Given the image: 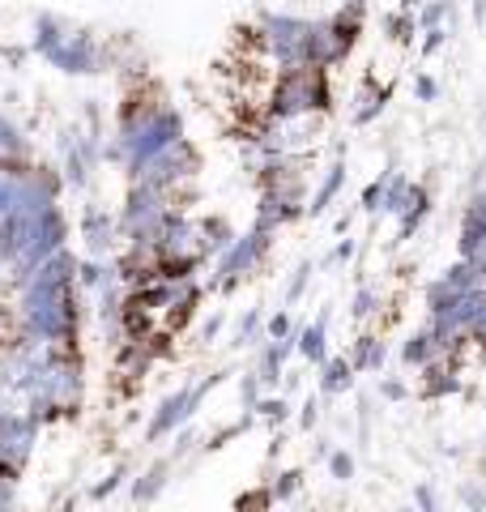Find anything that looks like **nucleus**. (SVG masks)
Wrapping results in <instances>:
<instances>
[{
	"label": "nucleus",
	"instance_id": "53",
	"mask_svg": "<svg viewBox=\"0 0 486 512\" xmlns=\"http://www.w3.org/2000/svg\"><path fill=\"white\" fill-rule=\"evenodd\" d=\"M474 18H478V22L486 18V0H474Z\"/></svg>",
	"mask_w": 486,
	"mask_h": 512
},
{
	"label": "nucleus",
	"instance_id": "57",
	"mask_svg": "<svg viewBox=\"0 0 486 512\" xmlns=\"http://www.w3.org/2000/svg\"><path fill=\"white\" fill-rule=\"evenodd\" d=\"M5 167H9V163H5V154H0V171H5Z\"/></svg>",
	"mask_w": 486,
	"mask_h": 512
},
{
	"label": "nucleus",
	"instance_id": "7",
	"mask_svg": "<svg viewBox=\"0 0 486 512\" xmlns=\"http://www.w3.org/2000/svg\"><path fill=\"white\" fill-rule=\"evenodd\" d=\"M60 248H69V218H64L60 205H47V210H39L35 222H30L26 252L9 265V282L18 286V282L30 274V269H35L39 261H47L52 252H60Z\"/></svg>",
	"mask_w": 486,
	"mask_h": 512
},
{
	"label": "nucleus",
	"instance_id": "47",
	"mask_svg": "<svg viewBox=\"0 0 486 512\" xmlns=\"http://www.w3.org/2000/svg\"><path fill=\"white\" fill-rule=\"evenodd\" d=\"M222 325H226V316H222V312H214V316H209L205 325H201V338H205V342H214L218 333H222Z\"/></svg>",
	"mask_w": 486,
	"mask_h": 512
},
{
	"label": "nucleus",
	"instance_id": "18",
	"mask_svg": "<svg viewBox=\"0 0 486 512\" xmlns=\"http://www.w3.org/2000/svg\"><path fill=\"white\" fill-rule=\"evenodd\" d=\"M431 214V192L427 184H410V201H405V210L397 214V239L405 244V239H414V231L427 222Z\"/></svg>",
	"mask_w": 486,
	"mask_h": 512
},
{
	"label": "nucleus",
	"instance_id": "55",
	"mask_svg": "<svg viewBox=\"0 0 486 512\" xmlns=\"http://www.w3.org/2000/svg\"><path fill=\"white\" fill-rule=\"evenodd\" d=\"M5 269H9V265H5V261H0V282H5Z\"/></svg>",
	"mask_w": 486,
	"mask_h": 512
},
{
	"label": "nucleus",
	"instance_id": "44",
	"mask_svg": "<svg viewBox=\"0 0 486 512\" xmlns=\"http://www.w3.org/2000/svg\"><path fill=\"white\" fill-rule=\"evenodd\" d=\"M235 504L239 508H269V504H278V500H273V491H248V495H239Z\"/></svg>",
	"mask_w": 486,
	"mask_h": 512
},
{
	"label": "nucleus",
	"instance_id": "20",
	"mask_svg": "<svg viewBox=\"0 0 486 512\" xmlns=\"http://www.w3.org/2000/svg\"><path fill=\"white\" fill-rule=\"evenodd\" d=\"M388 99H393V86L363 82L359 99H354V107H350V120H354V124H371V120H380V116H384V107H388Z\"/></svg>",
	"mask_w": 486,
	"mask_h": 512
},
{
	"label": "nucleus",
	"instance_id": "9",
	"mask_svg": "<svg viewBox=\"0 0 486 512\" xmlns=\"http://www.w3.org/2000/svg\"><path fill=\"white\" fill-rule=\"evenodd\" d=\"M197 171H201V154H197V146H192L188 137H180L171 150H162L154 163L137 175V180L158 188V192H167V197H175V192H180Z\"/></svg>",
	"mask_w": 486,
	"mask_h": 512
},
{
	"label": "nucleus",
	"instance_id": "22",
	"mask_svg": "<svg viewBox=\"0 0 486 512\" xmlns=\"http://www.w3.org/2000/svg\"><path fill=\"white\" fill-rule=\"evenodd\" d=\"M354 363L346 359V355H329L320 363V393H329V397H337V393H346L350 384H354Z\"/></svg>",
	"mask_w": 486,
	"mask_h": 512
},
{
	"label": "nucleus",
	"instance_id": "56",
	"mask_svg": "<svg viewBox=\"0 0 486 512\" xmlns=\"http://www.w3.org/2000/svg\"><path fill=\"white\" fill-rule=\"evenodd\" d=\"M5 414H9V406H5V402H0V419H5Z\"/></svg>",
	"mask_w": 486,
	"mask_h": 512
},
{
	"label": "nucleus",
	"instance_id": "37",
	"mask_svg": "<svg viewBox=\"0 0 486 512\" xmlns=\"http://www.w3.org/2000/svg\"><path fill=\"white\" fill-rule=\"evenodd\" d=\"M261 389H265V384H261V376H243V384H239V402H243V410H256V406H261Z\"/></svg>",
	"mask_w": 486,
	"mask_h": 512
},
{
	"label": "nucleus",
	"instance_id": "51",
	"mask_svg": "<svg viewBox=\"0 0 486 512\" xmlns=\"http://www.w3.org/2000/svg\"><path fill=\"white\" fill-rule=\"evenodd\" d=\"M414 504L431 512V508H435V491H431V487H418V491H414Z\"/></svg>",
	"mask_w": 486,
	"mask_h": 512
},
{
	"label": "nucleus",
	"instance_id": "16",
	"mask_svg": "<svg viewBox=\"0 0 486 512\" xmlns=\"http://www.w3.org/2000/svg\"><path fill=\"white\" fill-rule=\"evenodd\" d=\"M346 188V158L337 154L329 167H324V175H320V184H316V192L307 197V214L312 218H320V214H329V205L337 201V192Z\"/></svg>",
	"mask_w": 486,
	"mask_h": 512
},
{
	"label": "nucleus",
	"instance_id": "58",
	"mask_svg": "<svg viewBox=\"0 0 486 512\" xmlns=\"http://www.w3.org/2000/svg\"><path fill=\"white\" fill-rule=\"evenodd\" d=\"M482 448H486V436H482Z\"/></svg>",
	"mask_w": 486,
	"mask_h": 512
},
{
	"label": "nucleus",
	"instance_id": "29",
	"mask_svg": "<svg viewBox=\"0 0 486 512\" xmlns=\"http://www.w3.org/2000/svg\"><path fill=\"white\" fill-rule=\"evenodd\" d=\"M265 312L261 308H248L239 316V325H235V346L243 350V346H261L265 342Z\"/></svg>",
	"mask_w": 486,
	"mask_h": 512
},
{
	"label": "nucleus",
	"instance_id": "54",
	"mask_svg": "<svg viewBox=\"0 0 486 512\" xmlns=\"http://www.w3.org/2000/svg\"><path fill=\"white\" fill-rule=\"evenodd\" d=\"M342 5H367V0H342Z\"/></svg>",
	"mask_w": 486,
	"mask_h": 512
},
{
	"label": "nucleus",
	"instance_id": "13",
	"mask_svg": "<svg viewBox=\"0 0 486 512\" xmlns=\"http://www.w3.org/2000/svg\"><path fill=\"white\" fill-rule=\"evenodd\" d=\"M486 248V192H469L461 210V231H457V252L478 256Z\"/></svg>",
	"mask_w": 486,
	"mask_h": 512
},
{
	"label": "nucleus",
	"instance_id": "34",
	"mask_svg": "<svg viewBox=\"0 0 486 512\" xmlns=\"http://www.w3.org/2000/svg\"><path fill=\"white\" fill-rule=\"evenodd\" d=\"M299 487H303V470H286V474H278V483H273L269 491H273V500L278 504H286V500H295Z\"/></svg>",
	"mask_w": 486,
	"mask_h": 512
},
{
	"label": "nucleus",
	"instance_id": "36",
	"mask_svg": "<svg viewBox=\"0 0 486 512\" xmlns=\"http://www.w3.org/2000/svg\"><path fill=\"white\" fill-rule=\"evenodd\" d=\"M448 18V0H431V5L418 9V30H431V26H444Z\"/></svg>",
	"mask_w": 486,
	"mask_h": 512
},
{
	"label": "nucleus",
	"instance_id": "2",
	"mask_svg": "<svg viewBox=\"0 0 486 512\" xmlns=\"http://www.w3.org/2000/svg\"><path fill=\"white\" fill-rule=\"evenodd\" d=\"M81 329V286H22L18 333L35 342L73 346Z\"/></svg>",
	"mask_w": 486,
	"mask_h": 512
},
{
	"label": "nucleus",
	"instance_id": "17",
	"mask_svg": "<svg viewBox=\"0 0 486 512\" xmlns=\"http://www.w3.org/2000/svg\"><path fill=\"white\" fill-rule=\"evenodd\" d=\"M448 393H461V372H457V359H431L423 367V397L435 402V397H448Z\"/></svg>",
	"mask_w": 486,
	"mask_h": 512
},
{
	"label": "nucleus",
	"instance_id": "46",
	"mask_svg": "<svg viewBox=\"0 0 486 512\" xmlns=\"http://www.w3.org/2000/svg\"><path fill=\"white\" fill-rule=\"evenodd\" d=\"M414 90H418V99H423V103H435V94H440V86H435V77H418Z\"/></svg>",
	"mask_w": 486,
	"mask_h": 512
},
{
	"label": "nucleus",
	"instance_id": "4",
	"mask_svg": "<svg viewBox=\"0 0 486 512\" xmlns=\"http://www.w3.org/2000/svg\"><path fill=\"white\" fill-rule=\"evenodd\" d=\"M171 197L167 192H158V188H150V184H141V180H133L128 184V197H124V205H120V239L128 248H137V252H145L150 256L154 252V239H158V231H162V222L171 218Z\"/></svg>",
	"mask_w": 486,
	"mask_h": 512
},
{
	"label": "nucleus",
	"instance_id": "15",
	"mask_svg": "<svg viewBox=\"0 0 486 512\" xmlns=\"http://www.w3.org/2000/svg\"><path fill=\"white\" fill-rule=\"evenodd\" d=\"M299 355L295 338H265L261 342V359H256V376L261 384H278V376H286V359Z\"/></svg>",
	"mask_w": 486,
	"mask_h": 512
},
{
	"label": "nucleus",
	"instance_id": "39",
	"mask_svg": "<svg viewBox=\"0 0 486 512\" xmlns=\"http://www.w3.org/2000/svg\"><path fill=\"white\" fill-rule=\"evenodd\" d=\"M307 282H312V261H303L295 269V278H290V286H286V303H299L303 291H307Z\"/></svg>",
	"mask_w": 486,
	"mask_h": 512
},
{
	"label": "nucleus",
	"instance_id": "24",
	"mask_svg": "<svg viewBox=\"0 0 486 512\" xmlns=\"http://www.w3.org/2000/svg\"><path fill=\"white\" fill-rule=\"evenodd\" d=\"M239 231L231 227V222H226V218H201V252L205 256H222L226 248H231V239H235Z\"/></svg>",
	"mask_w": 486,
	"mask_h": 512
},
{
	"label": "nucleus",
	"instance_id": "48",
	"mask_svg": "<svg viewBox=\"0 0 486 512\" xmlns=\"http://www.w3.org/2000/svg\"><path fill=\"white\" fill-rule=\"evenodd\" d=\"M461 504L465 508H486V491L482 487H461Z\"/></svg>",
	"mask_w": 486,
	"mask_h": 512
},
{
	"label": "nucleus",
	"instance_id": "27",
	"mask_svg": "<svg viewBox=\"0 0 486 512\" xmlns=\"http://www.w3.org/2000/svg\"><path fill=\"white\" fill-rule=\"evenodd\" d=\"M410 184H414V180H405V175H397V171H384V197H380V214L397 218V214L405 210V201H410Z\"/></svg>",
	"mask_w": 486,
	"mask_h": 512
},
{
	"label": "nucleus",
	"instance_id": "23",
	"mask_svg": "<svg viewBox=\"0 0 486 512\" xmlns=\"http://www.w3.org/2000/svg\"><path fill=\"white\" fill-rule=\"evenodd\" d=\"M167 483H171V461L162 457V461H154V466L133 483V500H137V504H154L158 495L167 491Z\"/></svg>",
	"mask_w": 486,
	"mask_h": 512
},
{
	"label": "nucleus",
	"instance_id": "28",
	"mask_svg": "<svg viewBox=\"0 0 486 512\" xmlns=\"http://www.w3.org/2000/svg\"><path fill=\"white\" fill-rule=\"evenodd\" d=\"M0 154H5V163H22V158H30L26 133L5 116V111H0Z\"/></svg>",
	"mask_w": 486,
	"mask_h": 512
},
{
	"label": "nucleus",
	"instance_id": "11",
	"mask_svg": "<svg viewBox=\"0 0 486 512\" xmlns=\"http://www.w3.org/2000/svg\"><path fill=\"white\" fill-rule=\"evenodd\" d=\"M77 235L86 244V256H111L120 244V218L107 214L103 205H86L77 218Z\"/></svg>",
	"mask_w": 486,
	"mask_h": 512
},
{
	"label": "nucleus",
	"instance_id": "41",
	"mask_svg": "<svg viewBox=\"0 0 486 512\" xmlns=\"http://www.w3.org/2000/svg\"><path fill=\"white\" fill-rule=\"evenodd\" d=\"M329 474L337 478V483H346V478H354V457H350V453H342V448H337V453H329Z\"/></svg>",
	"mask_w": 486,
	"mask_h": 512
},
{
	"label": "nucleus",
	"instance_id": "8",
	"mask_svg": "<svg viewBox=\"0 0 486 512\" xmlns=\"http://www.w3.org/2000/svg\"><path fill=\"white\" fill-rule=\"evenodd\" d=\"M222 376H226V372L209 376V380H201V384H192V389H175V393L162 397L158 410H154V419H150V427H145V440H167V436H175V431H184V423L192 419V414H197L201 397H205L209 389H218Z\"/></svg>",
	"mask_w": 486,
	"mask_h": 512
},
{
	"label": "nucleus",
	"instance_id": "5",
	"mask_svg": "<svg viewBox=\"0 0 486 512\" xmlns=\"http://www.w3.org/2000/svg\"><path fill=\"white\" fill-rule=\"evenodd\" d=\"M307 26L312 18H299V13H261V26L248 30V35L261 43V52L269 64L282 69H299L303 52H307Z\"/></svg>",
	"mask_w": 486,
	"mask_h": 512
},
{
	"label": "nucleus",
	"instance_id": "12",
	"mask_svg": "<svg viewBox=\"0 0 486 512\" xmlns=\"http://www.w3.org/2000/svg\"><path fill=\"white\" fill-rule=\"evenodd\" d=\"M35 444H39V423L30 419L26 410H9L5 419H0V457L26 466L30 453H35Z\"/></svg>",
	"mask_w": 486,
	"mask_h": 512
},
{
	"label": "nucleus",
	"instance_id": "45",
	"mask_svg": "<svg viewBox=\"0 0 486 512\" xmlns=\"http://www.w3.org/2000/svg\"><path fill=\"white\" fill-rule=\"evenodd\" d=\"M380 397H384V402H405L410 389H405L401 380H380Z\"/></svg>",
	"mask_w": 486,
	"mask_h": 512
},
{
	"label": "nucleus",
	"instance_id": "26",
	"mask_svg": "<svg viewBox=\"0 0 486 512\" xmlns=\"http://www.w3.org/2000/svg\"><path fill=\"white\" fill-rule=\"evenodd\" d=\"M64 35H69V26H64L56 13H39V18H35V52H39L43 60L64 43Z\"/></svg>",
	"mask_w": 486,
	"mask_h": 512
},
{
	"label": "nucleus",
	"instance_id": "25",
	"mask_svg": "<svg viewBox=\"0 0 486 512\" xmlns=\"http://www.w3.org/2000/svg\"><path fill=\"white\" fill-rule=\"evenodd\" d=\"M384 359H388V346L376 338V333H363V338L354 342V355H350L354 372H380Z\"/></svg>",
	"mask_w": 486,
	"mask_h": 512
},
{
	"label": "nucleus",
	"instance_id": "31",
	"mask_svg": "<svg viewBox=\"0 0 486 512\" xmlns=\"http://www.w3.org/2000/svg\"><path fill=\"white\" fill-rule=\"evenodd\" d=\"M457 295H461V291H457V286H452V282H448L444 274H440V278H435V282H427V291H423V303H427V316H431V312H444V308H448V303H452V299H457Z\"/></svg>",
	"mask_w": 486,
	"mask_h": 512
},
{
	"label": "nucleus",
	"instance_id": "52",
	"mask_svg": "<svg viewBox=\"0 0 486 512\" xmlns=\"http://www.w3.org/2000/svg\"><path fill=\"white\" fill-rule=\"evenodd\" d=\"M13 487H18V483H0V508L13 504Z\"/></svg>",
	"mask_w": 486,
	"mask_h": 512
},
{
	"label": "nucleus",
	"instance_id": "33",
	"mask_svg": "<svg viewBox=\"0 0 486 512\" xmlns=\"http://www.w3.org/2000/svg\"><path fill=\"white\" fill-rule=\"evenodd\" d=\"M256 419L282 427L290 419V402H286V397H261V406H256Z\"/></svg>",
	"mask_w": 486,
	"mask_h": 512
},
{
	"label": "nucleus",
	"instance_id": "50",
	"mask_svg": "<svg viewBox=\"0 0 486 512\" xmlns=\"http://www.w3.org/2000/svg\"><path fill=\"white\" fill-rule=\"evenodd\" d=\"M350 256H354V239H342V244L329 252V261H333V265H342V261H350Z\"/></svg>",
	"mask_w": 486,
	"mask_h": 512
},
{
	"label": "nucleus",
	"instance_id": "32",
	"mask_svg": "<svg viewBox=\"0 0 486 512\" xmlns=\"http://www.w3.org/2000/svg\"><path fill=\"white\" fill-rule=\"evenodd\" d=\"M376 308H380L376 286H359V291H354V299H350V316H354V320H367V316H376Z\"/></svg>",
	"mask_w": 486,
	"mask_h": 512
},
{
	"label": "nucleus",
	"instance_id": "21",
	"mask_svg": "<svg viewBox=\"0 0 486 512\" xmlns=\"http://www.w3.org/2000/svg\"><path fill=\"white\" fill-rule=\"evenodd\" d=\"M431 359H440V342H435L431 325H423V329H414L410 338L401 342V363H405V367H418V372H423Z\"/></svg>",
	"mask_w": 486,
	"mask_h": 512
},
{
	"label": "nucleus",
	"instance_id": "6",
	"mask_svg": "<svg viewBox=\"0 0 486 512\" xmlns=\"http://www.w3.org/2000/svg\"><path fill=\"white\" fill-rule=\"evenodd\" d=\"M269 248H273V231H261V227L239 231L231 239V248H226L222 256H214V278H209V291L231 295L243 278L256 274V265L269 256Z\"/></svg>",
	"mask_w": 486,
	"mask_h": 512
},
{
	"label": "nucleus",
	"instance_id": "1",
	"mask_svg": "<svg viewBox=\"0 0 486 512\" xmlns=\"http://www.w3.org/2000/svg\"><path fill=\"white\" fill-rule=\"evenodd\" d=\"M184 137V116L167 103H150L145 94H128L120 107V124H116V141L103 146V158L120 163L128 171V180L154 163L162 150H171Z\"/></svg>",
	"mask_w": 486,
	"mask_h": 512
},
{
	"label": "nucleus",
	"instance_id": "19",
	"mask_svg": "<svg viewBox=\"0 0 486 512\" xmlns=\"http://www.w3.org/2000/svg\"><path fill=\"white\" fill-rule=\"evenodd\" d=\"M295 342H299V355L312 363V367H320L324 359H329V312H320L312 325L299 329V333H295Z\"/></svg>",
	"mask_w": 486,
	"mask_h": 512
},
{
	"label": "nucleus",
	"instance_id": "14",
	"mask_svg": "<svg viewBox=\"0 0 486 512\" xmlns=\"http://www.w3.org/2000/svg\"><path fill=\"white\" fill-rule=\"evenodd\" d=\"M30 222H35V214H26V210H9L5 218H0V261L5 265H13L26 252Z\"/></svg>",
	"mask_w": 486,
	"mask_h": 512
},
{
	"label": "nucleus",
	"instance_id": "49",
	"mask_svg": "<svg viewBox=\"0 0 486 512\" xmlns=\"http://www.w3.org/2000/svg\"><path fill=\"white\" fill-rule=\"evenodd\" d=\"M316 419H320V402H316V397H307L303 410H299V423H303V427H312Z\"/></svg>",
	"mask_w": 486,
	"mask_h": 512
},
{
	"label": "nucleus",
	"instance_id": "40",
	"mask_svg": "<svg viewBox=\"0 0 486 512\" xmlns=\"http://www.w3.org/2000/svg\"><path fill=\"white\" fill-rule=\"evenodd\" d=\"M265 338H295V320H290V312H278L265 320Z\"/></svg>",
	"mask_w": 486,
	"mask_h": 512
},
{
	"label": "nucleus",
	"instance_id": "10",
	"mask_svg": "<svg viewBox=\"0 0 486 512\" xmlns=\"http://www.w3.org/2000/svg\"><path fill=\"white\" fill-rule=\"evenodd\" d=\"M47 64L60 73H69V77H86V73H99V64H103V47L94 35H86V30H69L64 35V43L56 47L52 56H47Z\"/></svg>",
	"mask_w": 486,
	"mask_h": 512
},
{
	"label": "nucleus",
	"instance_id": "43",
	"mask_svg": "<svg viewBox=\"0 0 486 512\" xmlns=\"http://www.w3.org/2000/svg\"><path fill=\"white\" fill-rule=\"evenodd\" d=\"M423 35H427V39H423V52H427V56H435V52H440V47L448 43V30H444V26H431V30H423Z\"/></svg>",
	"mask_w": 486,
	"mask_h": 512
},
{
	"label": "nucleus",
	"instance_id": "42",
	"mask_svg": "<svg viewBox=\"0 0 486 512\" xmlns=\"http://www.w3.org/2000/svg\"><path fill=\"white\" fill-rule=\"evenodd\" d=\"M380 197H384V171L363 188V210L367 214H380Z\"/></svg>",
	"mask_w": 486,
	"mask_h": 512
},
{
	"label": "nucleus",
	"instance_id": "35",
	"mask_svg": "<svg viewBox=\"0 0 486 512\" xmlns=\"http://www.w3.org/2000/svg\"><path fill=\"white\" fill-rule=\"evenodd\" d=\"M124 478H128V466H116V470H111L107 478H103V483H94V500H111V495H116L120 487H124Z\"/></svg>",
	"mask_w": 486,
	"mask_h": 512
},
{
	"label": "nucleus",
	"instance_id": "38",
	"mask_svg": "<svg viewBox=\"0 0 486 512\" xmlns=\"http://www.w3.org/2000/svg\"><path fill=\"white\" fill-rule=\"evenodd\" d=\"M9 210H18V180H13L9 171H0V218Z\"/></svg>",
	"mask_w": 486,
	"mask_h": 512
},
{
	"label": "nucleus",
	"instance_id": "30",
	"mask_svg": "<svg viewBox=\"0 0 486 512\" xmlns=\"http://www.w3.org/2000/svg\"><path fill=\"white\" fill-rule=\"evenodd\" d=\"M414 30H418V18H414V9H397V13H384V35H388V39H397V43H410V39H414Z\"/></svg>",
	"mask_w": 486,
	"mask_h": 512
},
{
	"label": "nucleus",
	"instance_id": "3",
	"mask_svg": "<svg viewBox=\"0 0 486 512\" xmlns=\"http://www.w3.org/2000/svg\"><path fill=\"white\" fill-rule=\"evenodd\" d=\"M333 69H316V64H299V69H282L265 99V120L273 124H299L312 116H329L333 111Z\"/></svg>",
	"mask_w": 486,
	"mask_h": 512
}]
</instances>
